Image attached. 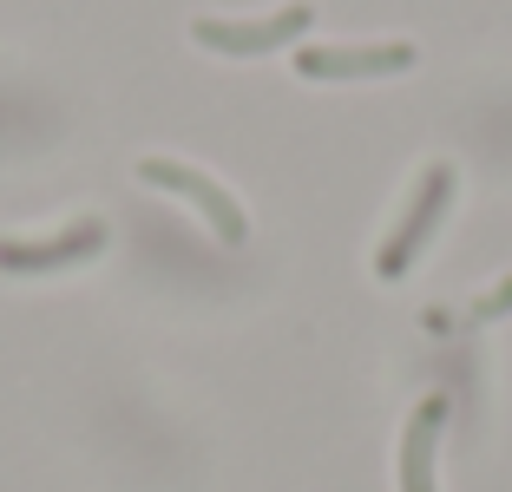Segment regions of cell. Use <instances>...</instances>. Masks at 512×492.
Listing matches in <instances>:
<instances>
[{
  "label": "cell",
  "mask_w": 512,
  "mask_h": 492,
  "mask_svg": "<svg viewBox=\"0 0 512 492\" xmlns=\"http://www.w3.org/2000/svg\"><path fill=\"white\" fill-rule=\"evenodd\" d=\"M447 204H453V164H427L421 184H414V204L401 210V224L388 230V243H381V256H375V276H381V283H401L407 269H414V256H421L427 237L440 230Z\"/></svg>",
  "instance_id": "6da1fadb"
},
{
  "label": "cell",
  "mask_w": 512,
  "mask_h": 492,
  "mask_svg": "<svg viewBox=\"0 0 512 492\" xmlns=\"http://www.w3.org/2000/svg\"><path fill=\"white\" fill-rule=\"evenodd\" d=\"M316 27V7L309 0H289L276 14L263 20H217V14H197L191 20V40L211 46V53H230V60H256V53H276V46L302 40V33Z\"/></svg>",
  "instance_id": "7a4b0ae2"
},
{
  "label": "cell",
  "mask_w": 512,
  "mask_h": 492,
  "mask_svg": "<svg viewBox=\"0 0 512 492\" xmlns=\"http://www.w3.org/2000/svg\"><path fill=\"white\" fill-rule=\"evenodd\" d=\"M138 178L151 184V191H171L184 197L191 210H204V224L217 230V243H243L250 237V217H243V204L224 191L217 178H204L197 164H178V158H138Z\"/></svg>",
  "instance_id": "3957f363"
},
{
  "label": "cell",
  "mask_w": 512,
  "mask_h": 492,
  "mask_svg": "<svg viewBox=\"0 0 512 492\" xmlns=\"http://www.w3.org/2000/svg\"><path fill=\"white\" fill-rule=\"evenodd\" d=\"M106 243H112V230L99 224V217H79L73 230H60V237H46V243L7 237L0 243V269H7V276H46V269H73V263H86V256H99Z\"/></svg>",
  "instance_id": "277c9868"
},
{
  "label": "cell",
  "mask_w": 512,
  "mask_h": 492,
  "mask_svg": "<svg viewBox=\"0 0 512 492\" xmlns=\"http://www.w3.org/2000/svg\"><path fill=\"white\" fill-rule=\"evenodd\" d=\"M414 66V46L388 40V46H302L296 73L302 79H394Z\"/></svg>",
  "instance_id": "5b68a950"
},
{
  "label": "cell",
  "mask_w": 512,
  "mask_h": 492,
  "mask_svg": "<svg viewBox=\"0 0 512 492\" xmlns=\"http://www.w3.org/2000/svg\"><path fill=\"white\" fill-rule=\"evenodd\" d=\"M440 427H447V401L427 394L401 433V492H440L434 486V453H440Z\"/></svg>",
  "instance_id": "8992f818"
},
{
  "label": "cell",
  "mask_w": 512,
  "mask_h": 492,
  "mask_svg": "<svg viewBox=\"0 0 512 492\" xmlns=\"http://www.w3.org/2000/svg\"><path fill=\"white\" fill-rule=\"evenodd\" d=\"M506 309H512V276L493 289V296H480V302H473L467 315H473V322H493V315H506Z\"/></svg>",
  "instance_id": "52a82bcc"
}]
</instances>
